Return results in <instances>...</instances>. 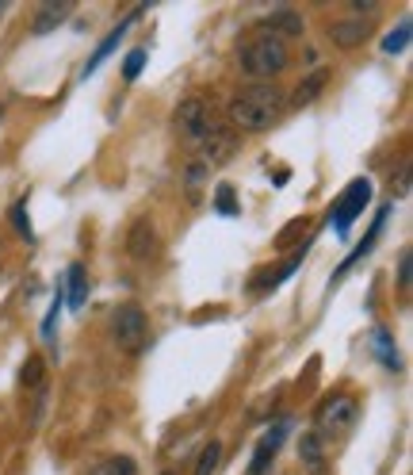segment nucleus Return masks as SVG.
<instances>
[{
  "label": "nucleus",
  "mask_w": 413,
  "mask_h": 475,
  "mask_svg": "<svg viewBox=\"0 0 413 475\" xmlns=\"http://www.w3.org/2000/svg\"><path fill=\"white\" fill-rule=\"evenodd\" d=\"M284 112H287V93L276 81L246 85L227 104V126L234 135H260V131H272L284 119Z\"/></svg>",
  "instance_id": "f257e3e1"
},
{
  "label": "nucleus",
  "mask_w": 413,
  "mask_h": 475,
  "mask_svg": "<svg viewBox=\"0 0 413 475\" xmlns=\"http://www.w3.org/2000/svg\"><path fill=\"white\" fill-rule=\"evenodd\" d=\"M291 66V46L279 39V35L260 27L257 35H249L246 43L237 46V69L253 77V85H265V81H276L279 73Z\"/></svg>",
  "instance_id": "f03ea898"
},
{
  "label": "nucleus",
  "mask_w": 413,
  "mask_h": 475,
  "mask_svg": "<svg viewBox=\"0 0 413 475\" xmlns=\"http://www.w3.org/2000/svg\"><path fill=\"white\" fill-rule=\"evenodd\" d=\"M356 422H360V399L348 395V391H337L329 399H322L314 410V437L322 445L329 441H345V437L356 430Z\"/></svg>",
  "instance_id": "7ed1b4c3"
},
{
  "label": "nucleus",
  "mask_w": 413,
  "mask_h": 475,
  "mask_svg": "<svg viewBox=\"0 0 413 475\" xmlns=\"http://www.w3.org/2000/svg\"><path fill=\"white\" fill-rule=\"evenodd\" d=\"M111 345L123 357H142L149 345V318L138 303H123L111 310Z\"/></svg>",
  "instance_id": "20e7f679"
},
{
  "label": "nucleus",
  "mask_w": 413,
  "mask_h": 475,
  "mask_svg": "<svg viewBox=\"0 0 413 475\" xmlns=\"http://www.w3.org/2000/svg\"><path fill=\"white\" fill-rule=\"evenodd\" d=\"M173 123H176L180 138H187L192 146H199L206 135H211V126H215V107L206 104L203 96H187V100L176 104Z\"/></svg>",
  "instance_id": "39448f33"
},
{
  "label": "nucleus",
  "mask_w": 413,
  "mask_h": 475,
  "mask_svg": "<svg viewBox=\"0 0 413 475\" xmlns=\"http://www.w3.org/2000/svg\"><path fill=\"white\" fill-rule=\"evenodd\" d=\"M368 199H371V180H368V177H356L352 185H348L341 196H337V204L329 207V223H333V230L341 234V238L352 230L356 218L364 215Z\"/></svg>",
  "instance_id": "423d86ee"
},
{
  "label": "nucleus",
  "mask_w": 413,
  "mask_h": 475,
  "mask_svg": "<svg viewBox=\"0 0 413 475\" xmlns=\"http://www.w3.org/2000/svg\"><path fill=\"white\" fill-rule=\"evenodd\" d=\"M234 154H237V135L230 131L227 123H215L211 135L199 142V157L196 161H203L206 169H218V166H227V161H234Z\"/></svg>",
  "instance_id": "0eeeda50"
},
{
  "label": "nucleus",
  "mask_w": 413,
  "mask_h": 475,
  "mask_svg": "<svg viewBox=\"0 0 413 475\" xmlns=\"http://www.w3.org/2000/svg\"><path fill=\"white\" fill-rule=\"evenodd\" d=\"M368 35H371V24L360 20V15H348V20L329 24V43H333L337 50H356V46H364Z\"/></svg>",
  "instance_id": "6e6552de"
},
{
  "label": "nucleus",
  "mask_w": 413,
  "mask_h": 475,
  "mask_svg": "<svg viewBox=\"0 0 413 475\" xmlns=\"http://www.w3.org/2000/svg\"><path fill=\"white\" fill-rule=\"evenodd\" d=\"M138 15H142V8H135V12H126V15H123V20H119L116 27H111V35H107V39H104V43L96 46V54H92V58L85 62V69H81V77H85V81H88V77H92V73H96V69H100V66L107 62V54H111V50H116V46H119V39H123V35H126V27H130V24H135V20H138Z\"/></svg>",
  "instance_id": "1a4fd4ad"
},
{
  "label": "nucleus",
  "mask_w": 413,
  "mask_h": 475,
  "mask_svg": "<svg viewBox=\"0 0 413 475\" xmlns=\"http://www.w3.org/2000/svg\"><path fill=\"white\" fill-rule=\"evenodd\" d=\"M287 430H291V422H276L265 437H260V445H257V452H253V464H249V475H265V471H268L272 456L279 452V445H284Z\"/></svg>",
  "instance_id": "9d476101"
},
{
  "label": "nucleus",
  "mask_w": 413,
  "mask_h": 475,
  "mask_svg": "<svg viewBox=\"0 0 413 475\" xmlns=\"http://www.w3.org/2000/svg\"><path fill=\"white\" fill-rule=\"evenodd\" d=\"M126 253L135 261H149L157 253V230L149 227V218H138L135 227H130V234H126Z\"/></svg>",
  "instance_id": "9b49d317"
},
{
  "label": "nucleus",
  "mask_w": 413,
  "mask_h": 475,
  "mask_svg": "<svg viewBox=\"0 0 413 475\" xmlns=\"http://www.w3.org/2000/svg\"><path fill=\"white\" fill-rule=\"evenodd\" d=\"M298 460L310 475H329V456H326V445L317 441L314 433H303V441H298Z\"/></svg>",
  "instance_id": "f8f14e48"
},
{
  "label": "nucleus",
  "mask_w": 413,
  "mask_h": 475,
  "mask_svg": "<svg viewBox=\"0 0 413 475\" xmlns=\"http://www.w3.org/2000/svg\"><path fill=\"white\" fill-rule=\"evenodd\" d=\"M329 85V69L322 66V69H314L307 81H298V88H295V96H287V104H295V107H307V104H314L317 96H322V88Z\"/></svg>",
  "instance_id": "ddd939ff"
},
{
  "label": "nucleus",
  "mask_w": 413,
  "mask_h": 475,
  "mask_svg": "<svg viewBox=\"0 0 413 475\" xmlns=\"http://www.w3.org/2000/svg\"><path fill=\"white\" fill-rule=\"evenodd\" d=\"M265 31H272V35H279V39H298L307 27H303V15L298 12H272L268 15V24H265Z\"/></svg>",
  "instance_id": "4468645a"
},
{
  "label": "nucleus",
  "mask_w": 413,
  "mask_h": 475,
  "mask_svg": "<svg viewBox=\"0 0 413 475\" xmlns=\"http://www.w3.org/2000/svg\"><path fill=\"white\" fill-rule=\"evenodd\" d=\"M371 349H375V357L383 360V369H387V372H398V369H402L398 349H394V338L383 330V326H375V330H371Z\"/></svg>",
  "instance_id": "2eb2a0df"
},
{
  "label": "nucleus",
  "mask_w": 413,
  "mask_h": 475,
  "mask_svg": "<svg viewBox=\"0 0 413 475\" xmlns=\"http://www.w3.org/2000/svg\"><path fill=\"white\" fill-rule=\"evenodd\" d=\"M387 215H390V207H383L379 215H375V223H371V230H368V238H364V242H360V249H356V253H352V258H348V261H345L341 268H337V277H341V272H348V268H352L356 261H360V258H364V253H371V249H375V242H379V234H383V227H387Z\"/></svg>",
  "instance_id": "dca6fc26"
},
{
  "label": "nucleus",
  "mask_w": 413,
  "mask_h": 475,
  "mask_svg": "<svg viewBox=\"0 0 413 475\" xmlns=\"http://www.w3.org/2000/svg\"><path fill=\"white\" fill-rule=\"evenodd\" d=\"M65 284H69V296H65L69 310H81V307H85V296H88V277H85V265H69V272H65Z\"/></svg>",
  "instance_id": "f3484780"
},
{
  "label": "nucleus",
  "mask_w": 413,
  "mask_h": 475,
  "mask_svg": "<svg viewBox=\"0 0 413 475\" xmlns=\"http://www.w3.org/2000/svg\"><path fill=\"white\" fill-rule=\"evenodd\" d=\"M85 475H138V464L130 460V456H104V460H96Z\"/></svg>",
  "instance_id": "a211bd4d"
},
{
  "label": "nucleus",
  "mask_w": 413,
  "mask_h": 475,
  "mask_svg": "<svg viewBox=\"0 0 413 475\" xmlns=\"http://www.w3.org/2000/svg\"><path fill=\"white\" fill-rule=\"evenodd\" d=\"M65 15H69V5H54V0H46L43 12L35 15V35H50L54 27L65 20Z\"/></svg>",
  "instance_id": "6ab92c4d"
},
{
  "label": "nucleus",
  "mask_w": 413,
  "mask_h": 475,
  "mask_svg": "<svg viewBox=\"0 0 413 475\" xmlns=\"http://www.w3.org/2000/svg\"><path fill=\"white\" fill-rule=\"evenodd\" d=\"M218 460H222V445H218V441H206L203 452H199L196 475H215V471H218Z\"/></svg>",
  "instance_id": "aec40b11"
},
{
  "label": "nucleus",
  "mask_w": 413,
  "mask_h": 475,
  "mask_svg": "<svg viewBox=\"0 0 413 475\" xmlns=\"http://www.w3.org/2000/svg\"><path fill=\"white\" fill-rule=\"evenodd\" d=\"M62 303H65V296H62V288H58V291H54V303H50V315L43 318V341H46V345H54V341H58V338H54V326H58Z\"/></svg>",
  "instance_id": "412c9836"
},
{
  "label": "nucleus",
  "mask_w": 413,
  "mask_h": 475,
  "mask_svg": "<svg viewBox=\"0 0 413 475\" xmlns=\"http://www.w3.org/2000/svg\"><path fill=\"white\" fill-rule=\"evenodd\" d=\"M20 383L24 388H35V391L43 388V357H27L24 372H20Z\"/></svg>",
  "instance_id": "4be33fe9"
},
{
  "label": "nucleus",
  "mask_w": 413,
  "mask_h": 475,
  "mask_svg": "<svg viewBox=\"0 0 413 475\" xmlns=\"http://www.w3.org/2000/svg\"><path fill=\"white\" fill-rule=\"evenodd\" d=\"M406 46H409V20H402L398 31H390L387 39H383V50H387V54H402Z\"/></svg>",
  "instance_id": "5701e85b"
},
{
  "label": "nucleus",
  "mask_w": 413,
  "mask_h": 475,
  "mask_svg": "<svg viewBox=\"0 0 413 475\" xmlns=\"http://www.w3.org/2000/svg\"><path fill=\"white\" fill-rule=\"evenodd\" d=\"M142 66H146V50L138 46V50H130V54H126V66H123V77H126V81H135V77H138V73H142Z\"/></svg>",
  "instance_id": "b1692460"
},
{
  "label": "nucleus",
  "mask_w": 413,
  "mask_h": 475,
  "mask_svg": "<svg viewBox=\"0 0 413 475\" xmlns=\"http://www.w3.org/2000/svg\"><path fill=\"white\" fill-rule=\"evenodd\" d=\"M206 177H211V169H206L203 161H187V169H184V180H187V188H199Z\"/></svg>",
  "instance_id": "393cba45"
},
{
  "label": "nucleus",
  "mask_w": 413,
  "mask_h": 475,
  "mask_svg": "<svg viewBox=\"0 0 413 475\" xmlns=\"http://www.w3.org/2000/svg\"><path fill=\"white\" fill-rule=\"evenodd\" d=\"M409 265H413V249H402L398 253V288L409 291Z\"/></svg>",
  "instance_id": "a878e982"
},
{
  "label": "nucleus",
  "mask_w": 413,
  "mask_h": 475,
  "mask_svg": "<svg viewBox=\"0 0 413 475\" xmlns=\"http://www.w3.org/2000/svg\"><path fill=\"white\" fill-rule=\"evenodd\" d=\"M15 227H20V234H27L31 238V218H27V204H15Z\"/></svg>",
  "instance_id": "bb28decb"
},
{
  "label": "nucleus",
  "mask_w": 413,
  "mask_h": 475,
  "mask_svg": "<svg viewBox=\"0 0 413 475\" xmlns=\"http://www.w3.org/2000/svg\"><path fill=\"white\" fill-rule=\"evenodd\" d=\"M215 204H218L222 215H234V192H230V188H218V199H215Z\"/></svg>",
  "instance_id": "cd10ccee"
},
{
  "label": "nucleus",
  "mask_w": 413,
  "mask_h": 475,
  "mask_svg": "<svg viewBox=\"0 0 413 475\" xmlns=\"http://www.w3.org/2000/svg\"><path fill=\"white\" fill-rule=\"evenodd\" d=\"M390 188H394V196H406V192H409V166H402L398 185H390Z\"/></svg>",
  "instance_id": "c85d7f7f"
},
{
  "label": "nucleus",
  "mask_w": 413,
  "mask_h": 475,
  "mask_svg": "<svg viewBox=\"0 0 413 475\" xmlns=\"http://www.w3.org/2000/svg\"><path fill=\"white\" fill-rule=\"evenodd\" d=\"M0 116H5V107H0Z\"/></svg>",
  "instance_id": "c756f323"
}]
</instances>
